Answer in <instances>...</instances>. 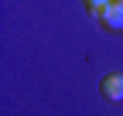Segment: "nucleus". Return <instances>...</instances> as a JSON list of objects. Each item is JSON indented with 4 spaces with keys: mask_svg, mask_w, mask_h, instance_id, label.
Instances as JSON below:
<instances>
[{
    "mask_svg": "<svg viewBox=\"0 0 123 116\" xmlns=\"http://www.w3.org/2000/svg\"><path fill=\"white\" fill-rule=\"evenodd\" d=\"M99 24H103V31H110V34H120L123 31V4H106L103 10H99V17H96Z\"/></svg>",
    "mask_w": 123,
    "mask_h": 116,
    "instance_id": "nucleus-1",
    "label": "nucleus"
},
{
    "mask_svg": "<svg viewBox=\"0 0 123 116\" xmlns=\"http://www.w3.org/2000/svg\"><path fill=\"white\" fill-rule=\"evenodd\" d=\"M99 92H103V99H106V103H123V75H120V72H110V75H103Z\"/></svg>",
    "mask_w": 123,
    "mask_h": 116,
    "instance_id": "nucleus-2",
    "label": "nucleus"
},
{
    "mask_svg": "<svg viewBox=\"0 0 123 116\" xmlns=\"http://www.w3.org/2000/svg\"><path fill=\"white\" fill-rule=\"evenodd\" d=\"M106 4H113V0H82V7L92 14V17H99V10H103Z\"/></svg>",
    "mask_w": 123,
    "mask_h": 116,
    "instance_id": "nucleus-3",
    "label": "nucleus"
},
{
    "mask_svg": "<svg viewBox=\"0 0 123 116\" xmlns=\"http://www.w3.org/2000/svg\"><path fill=\"white\" fill-rule=\"evenodd\" d=\"M116 4H123V0H116Z\"/></svg>",
    "mask_w": 123,
    "mask_h": 116,
    "instance_id": "nucleus-4",
    "label": "nucleus"
}]
</instances>
